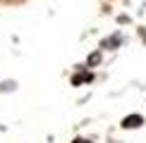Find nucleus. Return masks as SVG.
Returning a JSON list of instances; mask_svg holds the SVG:
<instances>
[{
	"label": "nucleus",
	"instance_id": "nucleus-1",
	"mask_svg": "<svg viewBox=\"0 0 146 143\" xmlns=\"http://www.w3.org/2000/svg\"><path fill=\"white\" fill-rule=\"evenodd\" d=\"M141 124H144L141 115H129V117L122 119V127H125V129H137V127H141Z\"/></svg>",
	"mask_w": 146,
	"mask_h": 143
},
{
	"label": "nucleus",
	"instance_id": "nucleus-3",
	"mask_svg": "<svg viewBox=\"0 0 146 143\" xmlns=\"http://www.w3.org/2000/svg\"><path fill=\"white\" fill-rule=\"evenodd\" d=\"M98 60H101V55H98V52H96V55H91V57H89V64H96V62H98Z\"/></svg>",
	"mask_w": 146,
	"mask_h": 143
},
{
	"label": "nucleus",
	"instance_id": "nucleus-2",
	"mask_svg": "<svg viewBox=\"0 0 146 143\" xmlns=\"http://www.w3.org/2000/svg\"><path fill=\"white\" fill-rule=\"evenodd\" d=\"M91 79H94L91 74H79V76H74V79H72V83H82V81H91Z\"/></svg>",
	"mask_w": 146,
	"mask_h": 143
},
{
	"label": "nucleus",
	"instance_id": "nucleus-4",
	"mask_svg": "<svg viewBox=\"0 0 146 143\" xmlns=\"http://www.w3.org/2000/svg\"><path fill=\"white\" fill-rule=\"evenodd\" d=\"M74 143H89V141H84V138H77V141H74Z\"/></svg>",
	"mask_w": 146,
	"mask_h": 143
}]
</instances>
